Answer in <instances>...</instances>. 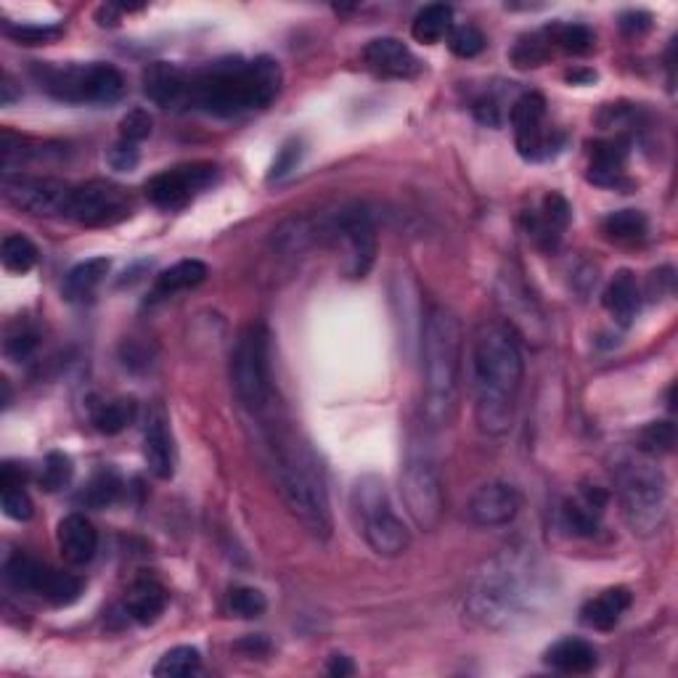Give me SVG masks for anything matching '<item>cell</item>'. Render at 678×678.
<instances>
[{
	"mask_svg": "<svg viewBox=\"0 0 678 678\" xmlns=\"http://www.w3.org/2000/svg\"><path fill=\"white\" fill-rule=\"evenodd\" d=\"M525 361L514 331L506 324H486L472 348L475 419L486 435L501 437L512 430L523 390Z\"/></svg>",
	"mask_w": 678,
	"mask_h": 678,
	"instance_id": "cell-1",
	"label": "cell"
},
{
	"mask_svg": "<svg viewBox=\"0 0 678 678\" xmlns=\"http://www.w3.org/2000/svg\"><path fill=\"white\" fill-rule=\"evenodd\" d=\"M257 430H260L276 486H279V493L289 512L303 523L313 538L329 541L331 508L316 456L311 454L305 443H300L292 432L276 422L273 411L257 419Z\"/></svg>",
	"mask_w": 678,
	"mask_h": 678,
	"instance_id": "cell-2",
	"label": "cell"
},
{
	"mask_svg": "<svg viewBox=\"0 0 678 678\" xmlns=\"http://www.w3.org/2000/svg\"><path fill=\"white\" fill-rule=\"evenodd\" d=\"M284 74L271 56L221 59L197 69L188 78V106L215 117H234L249 109H266L279 96Z\"/></svg>",
	"mask_w": 678,
	"mask_h": 678,
	"instance_id": "cell-3",
	"label": "cell"
},
{
	"mask_svg": "<svg viewBox=\"0 0 678 678\" xmlns=\"http://www.w3.org/2000/svg\"><path fill=\"white\" fill-rule=\"evenodd\" d=\"M422 413L432 430L451 424L461 390V324L448 307H430L422 331Z\"/></svg>",
	"mask_w": 678,
	"mask_h": 678,
	"instance_id": "cell-4",
	"label": "cell"
},
{
	"mask_svg": "<svg viewBox=\"0 0 678 678\" xmlns=\"http://www.w3.org/2000/svg\"><path fill=\"white\" fill-rule=\"evenodd\" d=\"M231 387L238 406L253 419H262L273 411L271 353H268V331L262 326H247L238 335L231 353Z\"/></svg>",
	"mask_w": 678,
	"mask_h": 678,
	"instance_id": "cell-5",
	"label": "cell"
},
{
	"mask_svg": "<svg viewBox=\"0 0 678 678\" xmlns=\"http://www.w3.org/2000/svg\"><path fill=\"white\" fill-rule=\"evenodd\" d=\"M35 83L56 102L65 104H112L125 93V78L117 67L102 65H37Z\"/></svg>",
	"mask_w": 678,
	"mask_h": 678,
	"instance_id": "cell-6",
	"label": "cell"
},
{
	"mask_svg": "<svg viewBox=\"0 0 678 678\" xmlns=\"http://www.w3.org/2000/svg\"><path fill=\"white\" fill-rule=\"evenodd\" d=\"M620 506L628 525L642 536H650L665 519V501H668V482L661 467L646 458H626L615 472Z\"/></svg>",
	"mask_w": 678,
	"mask_h": 678,
	"instance_id": "cell-7",
	"label": "cell"
},
{
	"mask_svg": "<svg viewBox=\"0 0 678 678\" xmlns=\"http://www.w3.org/2000/svg\"><path fill=\"white\" fill-rule=\"evenodd\" d=\"M353 514L361 527L363 538L379 557H400L411 546V533L404 525V519L395 514L387 495L385 482L379 477L366 475L355 482L353 495Z\"/></svg>",
	"mask_w": 678,
	"mask_h": 678,
	"instance_id": "cell-8",
	"label": "cell"
},
{
	"mask_svg": "<svg viewBox=\"0 0 678 678\" xmlns=\"http://www.w3.org/2000/svg\"><path fill=\"white\" fill-rule=\"evenodd\" d=\"M400 493H404L406 508L419 530H435L445 512V495L441 467L430 448L413 445L408 451L404 475H400Z\"/></svg>",
	"mask_w": 678,
	"mask_h": 678,
	"instance_id": "cell-9",
	"label": "cell"
},
{
	"mask_svg": "<svg viewBox=\"0 0 678 678\" xmlns=\"http://www.w3.org/2000/svg\"><path fill=\"white\" fill-rule=\"evenodd\" d=\"M326 234L342 249V273L348 279H366L376 260V229L372 212L361 204L342 207Z\"/></svg>",
	"mask_w": 678,
	"mask_h": 678,
	"instance_id": "cell-10",
	"label": "cell"
},
{
	"mask_svg": "<svg viewBox=\"0 0 678 678\" xmlns=\"http://www.w3.org/2000/svg\"><path fill=\"white\" fill-rule=\"evenodd\" d=\"M527 601L523 577L514 568L491 570L480 577L469 596V610L486 626H506L519 618Z\"/></svg>",
	"mask_w": 678,
	"mask_h": 678,
	"instance_id": "cell-11",
	"label": "cell"
},
{
	"mask_svg": "<svg viewBox=\"0 0 678 678\" xmlns=\"http://www.w3.org/2000/svg\"><path fill=\"white\" fill-rule=\"evenodd\" d=\"M133 212L128 191L106 180H91V184L74 186L69 199L67 221H74L85 229H106L128 221Z\"/></svg>",
	"mask_w": 678,
	"mask_h": 678,
	"instance_id": "cell-12",
	"label": "cell"
},
{
	"mask_svg": "<svg viewBox=\"0 0 678 678\" xmlns=\"http://www.w3.org/2000/svg\"><path fill=\"white\" fill-rule=\"evenodd\" d=\"M72 188L59 178H40V175H3V197L24 212L46 218H67Z\"/></svg>",
	"mask_w": 678,
	"mask_h": 678,
	"instance_id": "cell-13",
	"label": "cell"
},
{
	"mask_svg": "<svg viewBox=\"0 0 678 678\" xmlns=\"http://www.w3.org/2000/svg\"><path fill=\"white\" fill-rule=\"evenodd\" d=\"M514 143L523 160H549L560 149V138L546 128V102L541 93H525L512 106Z\"/></svg>",
	"mask_w": 678,
	"mask_h": 678,
	"instance_id": "cell-14",
	"label": "cell"
},
{
	"mask_svg": "<svg viewBox=\"0 0 678 678\" xmlns=\"http://www.w3.org/2000/svg\"><path fill=\"white\" fill-rule=\"evenodd\" d=\"M218 180V167L210 162H194L154 175L147 184V197L162 210H180Z\"/></svg>",
	"mask_w": 678,
	"mask_h": 678,
	"instance_id": "cell-15",
	"label": "cell"
},
{
	"mask_svg": "<svg viewBox=\"0 0 678 678\" xmlns=\"http://www.w3.org/2000/svg\"><path fill=\"white\" fill-rule=\"evenodd\" d=\"M519 506H523V501H519L517 488L506 486V482H488V486L477 488L472 493L467 512L475 525L501 527L517 517Z\"/></svg>",
	"mask_w": 678,
	"mask_h": 678,
	"instance_id": "cell-16",
	"label": "cell"
},
{
	"mask_svg": "<svg viewBox=\"0 0 678 678\" xmlns=\"http://www.w3.org/2000/svg\"><path fill=\"white\" fill-rule=\"evenodd\" d=\"M188 78H191V72H186L178 65L154 61V65L143 69V93L149 96V102L162 106V109L188 106Z\"/></svg>",
	"mask_w": 678,
	"mask_h": 678,
	"instance_id": "cell-17",
	"label": "cell"
},
{
	"mask_svg": "<svg viewBox=\"0 0 678 678\" xmlns=\"http://www.w3.org/2000/svg\"><path fill=\"white\" fill-rule=\"evenodd\" d=\"M363 61L369 69H374L382 78H395V80H408L417 78L422 72L417 56L411 54V48L406 46L398 37H376L363 48Z\"/></svg>",
	"mask_w": 678,
	"mask_h": 678,
	"instance_id": "cell-18",
	"label": "cell"
},
{
	"mask_svg": "<svg viewBox=\"0 0 678 678\" xmlns=\"http://www.w3.org/2000/svg\"><path fill=\"white\" fill-rule=\"evenodd\" d=\"M143 458L156 480H170L175 475V448L170 435L167 413L160 406L152 408L143 426Z\"/></svg>",
	"mask_w": 678,
	"mask_h": 678,
	"instance_id": "cell-19",
	"label": "cell"
},
{
	"mask_svg": "<svg viewBox=\"0 0 678 678\" xmlns=\"http://www.w3.org/2000/svg\"><path fill=\"white\" fill-rule=\"evenodd\" d=\"M607 504H610V493H607L605 488L583 486L575 499L564 501V525H568V530L573 533V536H594V533L599 530L601 514H605Z\"/></svg>",
	"mask_w": 678,
	"mask_h": 678,
	"instance_id": "cell-20",
	"label": "cell"
},
{
	"mask_svg": "<svg viewBox=\"0 0 678 678\" xmlns=\"http://www.w3.org/2000/svg\"><path fill=\"white\" fill-rule=\"evenodd\" d=\"M56 541H59L61 557L74 568H83L98 551L96 527L83 514H67L59 523V530H56Z\"/></svg>",
	"mask_w": 678,
	"mask_h": 678,
	"instance_id": "cell-21",
	"label": "cell"
},
{
	"mask_svg": "<svg viewBox=\"0 0 678 678\" xmlns=\"http://www.w3.org/2000/svg\"><path fill=\"white\" fill-rule=\"evenodd\" d=\"M592 156V167H588V180L596 186L607 188H628L631 184L626 180L623 167L628 160V143L615 138V141H596L588 149Z\"/></svg>",
	"mask_w": 678,
	"mask_h": 678,
	"instance_id": "cell-22",
	"label": "cell"
},
{
	"mask_svg": "<svg viewBox=\"0 0 678 678\" xmlns=\"http://www.w3.org/2000/svg\"><path fill=\"white\" fill-rule=\"evenodd\" d=\"M570 218H573V210H570L568 199L560 197V194H549V197H543L541 212H533L525 221L530 236L536 238L543 249H554L557 244H560L562 231L568 229Z\"/></svg>",
	"mask_w": 678,
	"mask_h": 678,
	"instance_id": "cell-23",
	"label": "cell"
},
{
	"mask_svg": "<svg viewBox=\"0 0 678 678\" xmlns=\"http://www.w3.org/2000/svg\"><path fill=\"white\" fill-rule=\"evenodd\" d=\"M601 303H605L607 313H610L615 322L628 329V326L633 324V318L639 316V307H642V292H639L636 276L631 271L615 273L605 289V294H601Z\"/></svg>",
	"mask_w": 678,
	"mask_h": 678,
	"instance_id": "cell-24",
	"label": "cell"
},
{
	"mask_svg": "<svg viewBox=\"0 0 678 678\" xmlns=\"http://www.w3.org/2000/svg\"><path fill=\"white\" fill-rule=\"evenodd\" d=\"M633 596L628 588H607L594 599H588L581 610V623L594 628V631H612L620 623V618L631 607Z\"/></svg>",
	"mask_w": 678,
	"mask_h": 678,
	"instance_id": "cell-25",
	"label": "cell"
},
{
	"mask_svg": "<svg viewBox=\"0 0 678 678\" xmlns=\"http://www.w3.org/2000/svg\"><path fill=\"white\" fill-rule=\"evenodd\" d=\"M546 665H551L560 674L570 676H583L592 674L599 665V652L594 644H588L586 639H562L546 652Z\"/></svg>",
	"mask_w": 678,
	"mask_h": 678,
	"instance_id": "cell-26",
	"label": "cell"
},
{
	"mask_svg": "<svg viewBox=\"0 0 678 678\" xmlns=\"http://www.w3.org/2000/svg\"><path fill=\"white\" fill-rule=\"evenodd\" d=\"M204 279H207V266L202 260L175 262V266H170L167 271L156 276L152 294H149V303H162V300L175 297V294L186 292V289H197L199 284H204Z\"/></svg>",
	"mask_w": 678,
	"mask_h": 678,
	"instance_id": "cell-27",
	"label": "cell"
},
{
	"mask_svg": "<svg viewBox=\"0 0 678 678\" xmlns=\"http://www.w3.org/2000/svg\"><path fill=\"white\" fill-rule=\"evenodd\" d=\"M504 281H506V289H504V297H501V303L506 305L508 324H512L517 331H523L525 337L541 339L536 335V326L533 324H538L541 329H546L543 316H541V311L536 307V303L527 297L523 281H517V279H504ZM512 326H508V329H512Z\"/></svg>",
	"mask_w": 678,
	"mask_h": 678,
	"instance_id": "cell-28",
	"label": "cell"
},
{
	"mask_svg": "<svg viewBox=\"0 0 678 678\" xmlns=\"http://www.w3.org/2000/svg\"><path fill=\"white\" fill-rule=\"evenodd\" d=\"M109 268L112 262L106 257H91V260L78 262L67 273L65 284H61V294H65L67 303H85V300H91L98 284L106 279V273H109Z\"/></svg>",
	"mask_w": 678,
	"mask_h": 678,
	"instance_id": "cell-29",
	"label": "cell"
},
{
	"mask_svg": "<svg viewBox=\"0 0 678 678\" xmlns=\"http://www.w3.org/2000/svg\"><path fill=\"white\" fill-rule=\"evenodd\" d=\"M125 610L138 626H152L167 610V592L154 581H138L125 599Z\"/></svg>",
	"mask_w": 678,
	"mask_h": 678,
	"instance_id": "cell-30",
	"label": "cell"
},
{
	"mask_svg": "<svg viewBox=\"0 0 678 678\" xmlns=\"http://www.w3.org/2000/svg\"><path fill=\"white\" fill-rule=\"evenodd\" d=\"M0 488H3V495H0V504H3L5 517L16 519V523H27L33 517V499L30 493L24 491V480H22V469H16V464H3V472H0Z\"/></svg>",
	"mask_w": 678,
	"mask_h": 678,
	"instance_id": "cell-31",
	"label": "cell"
},
{
	"mask_svg": "<svg viewBox=\"0 0 678 678\" xmlns=\"http://www.w3.org/2000/svg\"><path fill=\"white\" fill-rule=\"evenodd\" d=\"M451 30H454V9L445 3L424 5V9L413 16V24H411L413 40L424 43V46H435V43H441Z\"/></svg>",
	"mask_w": 678,
	"mask_h": 678,
	"instance_id": "cell-32",
	"label": "cell"
},
{
	"mask_svg": "<svg viewBox=\"0 0 678 678\" xmlns=\"http://www.w3.org/2000/svg\"><path fill=\"white\" fill-rule=\"evenodd\" d=\"M48 573L51 568L43 562L33 560V557H24V554H14L3 568V577L11 588L19 594H35L40 596L43 583H46Z\"/></svg>",
	"mask_w": 678,
	"mask_h": 678,
	"instance_id": "cell-33",
	"label": "cell"
},
{
	"mask_svg": "<svg viewBox=\"0 0 678 678\" xmlns=\"http://www.w3.org/2000/svg\"><path fill=\"white\" fill-rule=\"evenodd\" d=\"M122 477H119L117 469L102 467L98 472L91 475V480L85 482V488L78 495V504L87 508H106L112 504H117V499L122 495Z\"/></svg>",
	"mask_w": 678,
	"mask_h": 678,
	"instance_id": "cell-34",
	"label": "cell"
},
{
	"mask_svg": "<svg viewBox=\"0 0 678 678\" xmlns=\"http://www.w3.org/2000/svg\"><path fill=\"white\" fill-rule=\"evenodd\" d=\"M138 406L133 398H112L96 404L91 411V422L102 435H119L136 422Z\"/></svg>",
	"mask_w": 678,
	"mask_h": 678,
	"instance_id": "cell-35",
	"label": "cell"
},
{
	"mask_svg": "<svg viewBox=\"0 0 678 678\" xmlns=\"http://www.w3.org/2000/svg\"><path fill=\"white\" fill-rule=\"evenodd\" d=\"M601 231H605V236L610 238V242L636 244L650 234V221H646L644 212L639 210H618L605 218Z\"/></svg>",
	"mask_w": 678,
	"mask_h": 678,
	"instance_id": "cell-36",
	"label": "cell"
},
{
	"mask_svg": "<svg viewBox=\"0 0 678 678\" xmlns=\"http://www.w3.org/2000/svg\"><path fill=\"white\" fill-rule=\"evenodd\" d=\"M0 260L3 268L11 273H30L40 260V253L27 236L22 234H9L3 238V247H0Z\"/></svg>",
	"mask_w": 678,
	"mask_h": 678,
	"instance_id": "cell-37",
	"label": "cell"
},
{
	"mask_svg": "<svg viewBox=\"0 0 678 678\" xmlns=\"http://www.w3.org/2000/svg\"><path fill=\"white\" fill-rule=\"evenodd\" d=\"M199 665H202V655H199L197 646H173L165 655L160 657V663L154 665V676L160 678H175V676H191L197 674Z\"/></svg>",
	"mask_w": 678,
	"mask_h": 678,
	"instance_id": "cell-38",
	"label": "cell"
},
{
	"mask_svg": "<svg viewBox=\"0 0 678 678\" xmlns=\"http://www.w3.org/2000/svg\"><path fill=\"white\" fill-rule=\"evenodd\" d=\"M551 46L562 48V51L583 56L594 48V33L586 24H554V27L543 30Z\"/></svg>",
	"mask_w": 678,
	"mask_h": 678,
	"instance_id": "cell-39",
	"label": "cell"
},
{
	"mask_svg": "<svg viewBox=\"0 0 678 678\" xmlns=\"http://www.w3.org/2000/svg\"><path fill=\"white\" fill-rule=\"evenodd\" d=\"M74 477V467H72V458L61 451H54V454L46 456L43 461V472H40V488L46 493H59L72 482Z\"/></svg>",
	"mask_w": 678,
	"mask_h": 678,
	"instance_id": "cell-40",
	"label": "cell"
},
{
	"mask_svg": "<svg viewBox=\"0 0 678 678\" xmlns=\"http://www.w3.org/2000/svg\"><path fill=\"white\" fill-rule=\"evenodd\" d=\"M229 610L236 615V618L244 620H255L262 618L268 610V599L260 588L253 586H234L229 592Z\"/></svg>",
	"mask_w": 678,
	"mask_h": 678,
	"instance_id": "cell-41",
	"label": "cell"
},
{
	"mask_svg": "<svg viewBox=\"0 0 678 678\" xmlns=\"http://www.w3.org/2000/svg\"><path fill=\"white\" fill-rule=\"evenodd\" d=\"M549 54H551L549 37H546V33H538V35L523 37V40L517 43V48L512 51V61H514V67H519V69L541 67L543 61L549 59Z\"/></svg>",
	"mask_w": 678,
	"mask_h": 678,
	"instance_id": "cell-42",
	"label": "cell"
},
{
	"mask_svg": "<svg viewBox=\"0 0 678 678\" xmlns=\"http://www.w3.org/2000/svg\"><path fill=\"white\" fill-rule=\"evenodd\" d=\"M37 348V331L27 322H16L5 331L3 350L11 361H27Z\"/></svg>",
	"mask_w": 678,
	"mask_h": 678,
	"instance_id": "cell-43",
	"label": "cell"
},
{
	"mask_svg": "<svg viewBox=\"0 0 678 678\" xmlns=\"http://www.w3.org/2000/svg\"><path fill=\"white\" fill-rule=\"evenodd\" d=\"M676 443V430L670 422H652L646 424L639 435V448L644 451L646 456H663L674 451Z\"/></svg>",
	"mask_w": 678,
	"mask_h": 678,
	"instance_id": "cell-44",
	"label": "cell"
},
{
	"mask_svg": "<svg viewBox=\"0 0 678 678\" xmlns=\"http://www.w3.org/2000/svg\"><path fill=\"white\" fill-rule=\"evenodd\" d=\"M448 48L458 59H475L486 51V35L475 24H461L448 33Z\"/></svg>",
	"mask_w": 678,
	"mask_h": 678,
	"instance_id": "cell-45",
	"label": "cell"
},
{
	"mask_svg": "<svg viewBox=\"0 0 678 678\" xmlns=\"http://www.w3.org/2000/svg\"><path fill=\"white\" fill-rule=\"evenodd\" d=\"M65 30L56 27V24H5V35L11 40H16L19 46H46L54 43L56 37H61Z\"/></svg>",
	"mask_w": 678,
	"mask_h": 678,
	"instance_id": "cell-46",
	"label": "cell"
},
{
	"mask_svg": "<svg viewBox=\"0 0 678 678\" xmlns=\"http://www.w3.org/2000/svg\"><path fill=\"white\" fill-rule=\"evenodd\" d=\"M149 136H152V117H149V112L133 109L119 119V141L141 143Z\"/></svg>",
	"mask_w": 678,
	"mask_h": 678,
	"instance_id": "cell-47",
	"label": "cell"
},
{
	"mask_svg": "<svg viewBox=\"0 0 678 678\" xmlns=\"http://www.w3.org/2000/svg\"><path fill=\"white\" fill-rule=\"evenodd\" d=\"M300 160H303V143L297 141V138H292V141H287L284 147L279 149V154H276L273 160V167H271V175H268V180H281L287 178L292 170H297Z\"/></svg>",
	"mask_w": 678,
	"mask_h": 678,
	"instance_id": "cell-48",
	"label": "cell"
},
{
	"mask_svg": "<svg viewBox=\"0 0 678 678\" xmlns=\"http://www.w3.org/2000/svg\"><path fill=\"white\" fill-rule=\"evenodd\" d=\"M138 160H141L138 147L128 141H117L115 147L109 149V154H106V162H109V167L117 170V173H133L138 167Z\"/></svg>",
	"mask_w": 678,
	"mask_h": 678,
	"instance_id": "cell-49",
	"label": "cell"
},
{
	"mask_svg": "<svg viewBox=\"0 0 678 678\" xmlns=\"http://www.w3.org/2000/svg\"><path fill=\"white\" fill-rule=\"evenodd\" d=\"M472 112H475L477 122L488 125V128H499L501 125V109L493 98H480V102H475Z\"/></svg>",
	"mask_w": 678,
	"mask_h": 678,
	"instance_id": "cell-50",
	"label": "cell"
},
{
	"mask_svg": "<svg viewBox=\"0 0 678 678\" xmlns=\"http://www.w3.org/2000/svg\"><path fill=\"white\" fill-rule=\"evenodd\" d=\"M650 14H644V11H628V14H623V19H620V27L626 30L628 35L633 33H644V30H650Z\"/></svg>",
	"mask_w": 678,
	"mask_h": 678,
	"instance_id": "cell-51",
	"label": "cell"
},
{
	"mask_svg": "<svg viewBox=\"0 0 678 678\" xmlns=\"http://www.w3.org/2000/svg\"><path fill=\"white\" fill-rule=\"evenodd\" d=\"M326 670H329L331 676L344 678V676H353V674H355V665L350 663V657H344V655H331V657H329V663H326Z\"/></svg>",
	"mask_w": 678,
	"mask_h": 678,
	"instance_id": "cell-52",
	"label": "cell"
},
{
	"mask_svg": "<svg viewBox=\"0 0 678 678\" xmlns=\"http://www.w3.org/2000/svg\"><path fill=\"white\" fill-rule=\"evenodd\" d=\"M236 650H249L253 655H260V652H268V642L262 636H247L236 644Z\"/></svg>",
	"mask_w": 678,
	"mask_h": 678,
	"instance_id": "cell-53",
	"label": "cell"
},
{
	"mask_svg": "<svg viewBox=\"0 0 678 678\" xmlns=\"http://www.w3.org/2000/svg\"><path fill=\"white\" fill-rule=\"evenodd\" d=\"M16 96H19V93H16V87H14V80H11L9 74H5L3 85H0V104L11 106V104L16 102Z\"/></svg>",
	"mask_w": 678,
	"mask_h": 678,
	"instance_id": "cell-54",
	"label": "cell"
},
{
	"mask_svg": "<svg viewBox=\"0 0 678 678\" xmlns=\"http://www.w3.org/2000/svg\"><path fill=\"white\" fill-rule=\"evenodd\" d=\"M570 83H581V80H596L594 72H570Z\"/></svg>",
	"mask_w": 678,
	"mask_h": 678,
	"instance_id": "cell-55",
	"label": "cell"
}]
</instances>
